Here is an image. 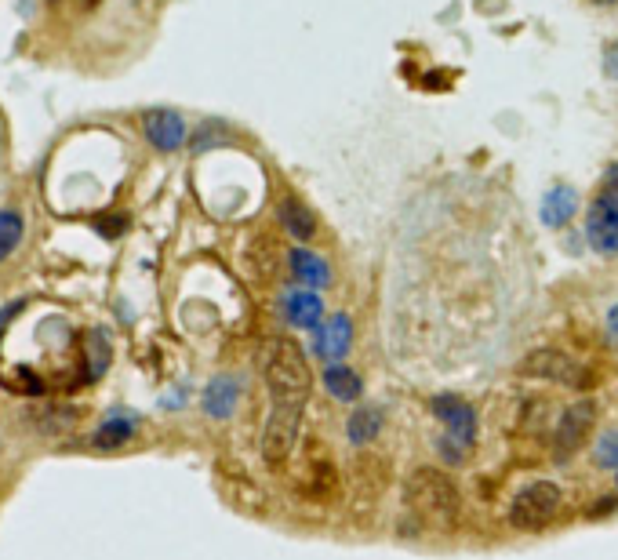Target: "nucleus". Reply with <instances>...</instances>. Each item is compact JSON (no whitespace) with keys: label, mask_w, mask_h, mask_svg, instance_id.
<instances>
[{"label":"nucleus","mask_w":618,"mask_h":560,"mask_svg":"<svg viewBox=\"0 0 618 560\" xmlns=\"http://www.w3.org/2000/svg\"><path fill=\"white\" fill-rule=\"evenodd\" d=\"M266 382H270L273 404L284 408H306L309 400V364L306 353L295 339H273L270 353H266Z\"/></svg>","instance_id":"1"},{"label":"nucleus","mask_w":618,"mask_h":560,"mask_svg":"<svg viewBox=\"0 0 618 560\" xmlns=\"http://www.w3.org/2000/svg\"><path fill=\"white\" fill-rule=\"evenodd\" d=\"M408 502L415 517L426 520L429 528H451L459 520V491L451 484L448 473L422 466L408 480Z\"/></svg>","instance_id":"2"},{"label":"nucleus","mask_w":618,"mask_h":560,"mask_svg":"<svg viewBox=\"0 0 618 560\" xmlns=\"http://www.w3.org/2000/svg\"><path fill=\"white\" fill-rule=\"evenodd\" d=\"M433 415L444 422V437H440V451L448 462H462L466 448L473 444L477 433V411L469 408L462 397H433Z\"/></svg>","instance_id":"3"},{"label":"nucleus","mask_w":618,"mask_h":560,"mask_svg":"<svg viewBox=\"0 0 618 560\" xmlns=\"http://www.w3.org/2000/svg\"><path fill=\"white\" fill-rule=\"evenodd\" d=\"M557 510H560V488L553 480H535V484H528V488L513 499L509 520H513V528H520V531H539L557 517Z\"/></svg>","instance_id":"4"},{"label":"nucleus","mask_w":618,"mask_h":560,"mask_svg":"<svg viewBox=\"0 0 618 560\" xmlns=\"http://www.w3.org/2000/svg\"><path fill=\"white\" fill-rule=\"evenodd\" d=\"M520 371L531 375V379H546L557 382V386H568V390H586L589 386V371L582 360H575L564 350H535L520 360Z\"/></svg>","instance_id":"5"},{"label":"nucleus","mask_w":618,"mask_h":560,"mask_svg":"<svg viewBox=\"0 0 618 560\" xmlns=\"http://www.w3.org/2000/svg\"><path fill=\"white\" fill-rule=\"evenodd\" d=\"M586 240L600 255H615L618 251V204L608 197H593L586 215Z\"/></svg>","instance_id":"6"},{"label":"nucleus","mask_w":618,"mask_h":560,"mask_svg":"<svg viewBox=\"0 0 618 560\" xmlns=\"http://www.w3.org/2000/svg\"><path fill=\"white\" fill-rule=\"evenodd\" d=\"M142 131H146L150 146H157L160 153L179 150L182 142H186V120L175 110H150L142 117Z\"/></svg>","instance_id":"7"},{"label":"nucleus","mask_w":618,"mask_h":560,"mask_svg":"<svg viewBox=\"0 0 618 560\" xmlns=\"http://www.w3.org/2000/svg\"><path fill=\"white\" fill-rule=\"evenodd\" d=\"M593 426V404L589 400H579V404H571L564 411V419L557 426V455L560 459H568L571 451H579L586 444V433Z\"/></svg>","instance_id":"8"},{"label":"nucleus","mask_w":618,"mask_h":560,"mask_svg":"<svg viewBox=\"0 0 618 560\" xmlns=\"http://www.w3.org/2000/svg\"><path fill=\"white\" fill-rule=\"evenodd\" d=\"M349 342H353V320H349L346 313H335V317H331L328 324L317 331L313 350H317V357L331 360V364H339V360L346 357Z\"/></svg>","instance_id":"9"},{"label":"nucleus","mask_w":618,"mask_h":560,"mask_svg":"<svg viewBox=\"0 0 618 560\" xmlns=\"http://www.w3.org/2000/svg\"><path fill=\"white\" fill-rule=\"evenodd\" d=\"M284 317L291 328H317L324 317V302L317 291H288L284 295Z\"/></svg>","instance_id":"10"},{"label":"nucleus","mask_w":618,"mask_h":560,"mask_svg":"<svg viewBox=\"0 0 618 560\" xmlns=\"http://www.w3.org/2000/svg\"><path fill=\"white\" fill-rule=\"evenodd\" d=\"M575 211H579V193L571 190V186H553V190L542 197V222H546L549 230L568 226V222L575 219Z\"/></svg>","instance_id":"11"},{"label":"nucleus","mask_w":618,"mask_h":560,"mask_svg":"<svg viewBox=\"0 0 618 560\" xmlns=\"http://www.w3.org/2000/svg\"><path fill=\"white\" fill-rule=\"evenodd\" d=\"M288 266H291V277L299 280V284H306V288H324V284L331 280L328 262L320 259L317 251H309V248H295V251H291Z\"/></svg>","instance_id":"12"},{"label":"nucleus","mask_w":618,"mask_h":560,"mask_svg":"<svg viewBox=\"0 0 618 560\" xmlns=\"http://www.w3.org/2000/svg\"><path fill=\"white\" fill-rule=\"evenodd\" d=\"M280 222H284V230H288L295 240H309L313 233H317V215H313L299 197L280 200Z\"/></svg>","instance_id":"13"},{"label":"nucleus","mask_w":618,"mask_h":560,"mask_svg":"<svg viewBox=\"0 0 618 560\" xmlns=\"http://www.w3.org/2000/svg\"><path fill=\"white\" fill-rule=\"evenodd\" d=\"M324 386H328L331 397L342 400V404H353V400H360V393H364L360 375L353 368H346V364H328V368H324Z\"/></svg>","instance_id":"14"},{"label":"nucleus","mask_w":618,"mask_h":560,"mask_svg":"<svg viewBox=\"0 0 618 560\" xmlns=\"http://www.w3.org/2000/svg\"><path fill=\"white\" fill-rule=\"evenodd\" d=\"M233 408H237V382L215 379L204 393V411L215 419H226V415H233Z\"/></svg>","instance_id":"15"},{"label":"nucleus","mask_w":618,"mask_h":560,"mask_svg":"<svg viewBox=\"0 0 618 560\" xmlns=\"http://www.w3.org/2000/svg\"><path fill=\"white\" fill-rule=\"evenodd\" d=\"M379 430H382L379 408H357L346 422V437L353 440V444H368V440L379 437Z\"/></svg>","instance_id":"16"},{"label":"nucleus","mask_w":618,"mask_h":560,"mask_svg":"<svg viewBox=\"0 0 618 560\" xmlns=\"http://www.w3.org/2000/svg\"><path fill=\"white\" fill-rule=\"evenodd\" d=\"M22 233H26V219H22L19 211H15V208L0 211V262H4L11 251L19 248Z\"/></svg>","instance_id":"17"},{"label":"nucleus","mask_w":618,"mask_h":560,"mask_svg":"<svg viewBox=\"0 0 618 560\" xmlns=\"http://www.w3.org/2000/svg\"><path fill=\"white\" fill-rule=\"evenodd\" d=\"M135 433V419H110L102 422V430L95 433V444L99 448H117V444H124V440Z\"/></svg>","instance_id":"18"},{"label":"nucleus","mask_w":618,"mask_h":560,"mask_svg":"<svg viewBox=\"0 0 618 560\" xmlns=\"http://www.w3.org/2000/svg\"><path fill=\"white\" fill-rule=\"evenodd\" d=\"M597 466L618 470V430H608L597 444Z\"/></svg>","instance_id":"19"},{"label":"nucleus","mask_w":618,"mask_h":560,"mask_svg":"<svg viewBox=\"0 0 618 560\" xmlns=\"http://www.w3.org/2000/svg\"><path fill=\"white\" fill-rule=\"evenodd\" d=\"M106 360H110V346H106V339H102V335H91V339H88L91 379H95V375H102V368H106Z\"/></svg>","instance_id":"20"},{"label":"nucleus","mask_w":618,"mask_h":560,"mask_svg":"<svg viewBox=\"0 0 618 560\" xmlns=\"http://www.w3.org/2000/svg\"><path fill=\"white\" fill-rule=\"evenodd\" d=\"M604 66H608V73L618 80V44H611L608 48V62H604Z\"/></svg>","instance_id":"21"},{"label":"nucleus","mask_w":618,"mask_h":560,"mask_svg":"<svg viewBox=\"0 0 618 560\" xmlns=\"http://www.w3.org/2000/svg\"><path fill=\"white\" fill-rule=\"evenodd\" d=\"M608 328L618 335V306H611V313H608Z\"/></svg>","instance_id":"22"},{"label":"nucleus","mask_w":618,"mask_h":560,"mask_svg":"<svg viewBox=\"0 0 618 560\" xmlns=\"http://www.w3.org/2000/svg\"><path fill=\"white\" fill-rule=\"evenodd\" d=\"M597 4H615V0H597Z\"/></svg>","instance_id":"23"},{"label":"nucleus","mask_w":618,"mask_h":560,"mask_svg":"<svg viewBox=\"0 0 618 560\" xmlns=\"http://www.w3.org/2000/svg\"><path fill=\"white\" fill-rule=\"evenodd\" d=\"M615 484H618V477H615Z\"/></svg>","instance_id":"24"}]
</instances>
